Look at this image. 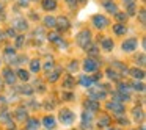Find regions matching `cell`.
Wrapping results in <instances>:
<instances>
[{
  "instance_id": "277c9868",
  "label": "cell",
  "mask_w": 146,
  "mask_h": 130,
  "mask_svg": "<svg viewBox=\"0 0 146 130\" xmlns=\"http://www.w3.org/2000/svg\"><path fill=\"white\" fill-rule=\"evenodd\" d=\"M107 108L110 111H113L115 114H124V105L121 104V102H118V100H113V102H108L107 104Z\"/></svg>"
},
{
  "instance_id": "f1b7e54d",
  "label": "cell",
  "mask_w": 146,
  "mask_h": 130,
  "mask_svg": "<svg viewBox=\"0 0 146 130\" xmlns=\"http://www.w3.org/2000/svg\"><path fill=\"white\" fill-rule=\"evenodd\" d=\"M17 77H19L21 80H24V82H27V80L30 79L29 72H27L25 69H19V71H17Z\"/></svg>"
},
{
  "instance_id": "8992f818",
  "label": "cell",
  "mask_w": 146,
  "mask_h": 130,
  "mask_svg": "<svg viewBox=\"0 0 146 130\" xmlns=\"http://www.w3.org/2000/svg\"><path fill=\"white\" fill-rule=\"evenodd\" d=\"M93 24H94L96 28H105L108 25V19L105 16H101V14H96L93 17Z\"/></svg>"
},
{
  "instance_id": "f546056e",
  "label": "cell",
  "mask_w": 146,
  "mask_h": 130,
  "mask_svg": "<svg viewBox=\"0 0 146 130\" xmlns=\"http://www.w3.org/2000/svg\"><path fill=\"white\" fill-rule=\"evenodd\" d=\"M133 117H135V121H143L145 114H143L141 108H135V110H133Z\"/></svg>"
},
{
  "instance_id": "4fadbf2b",
  "label": "cell",
  "mask_w": 146,
  "mask_h": 130,
  "mask_svg": "<svg viewBox=\"0 0 146 130\" xmlns=\"http://www.w3.org/2000/svg\"><path fill=\"white\" fill-rule=\"evenodd\" d=\"M127 72H129L133 79H137V80H143V79H145V72H143V69H138V67H133V69L127 71Z\"/></svg>"
},
{
  "instance_id": "7dc6e473",
  "label": "cell",
  "mask_w": 146,
  "mask_h": 130,
  "mask_svg": "<svg viewBox=\"0 0 146 130\" xmlns=\"http://www.w3.org/2000/svg\"><path fill=\"white\" fill-rule=\"evenodd\" d=\"M21 3H22V5H25V3H27V0H21Z\"/></svg>"
},
{
  "instance_id": "5b68a950",
  "label": "cell",
  "mask_w": 146,
  "mask_h": 130,
  "mask_svg": "<svg viewBox=\"0 0 146 130\" xmlns=\"http://www.w3.org/2000/svg\"><path fill=\"white\" fill-rule=\"evenodd\" d=\"M55 27H57L60 32H66V30L69 28V20H68V17H64V16L55 17Z\"/></svg>"
},
{
  "instance_id": "f35d334b",
  "label": "cell",
  "mask_w": 146,
  "mask_h": 130,
  "mask_svg": "<svg viewBox=\"0 0 146 130\" xmlns=\"http://www.w3.org/2000/svg\"><path fill=\"white\" fill-rule=\"evenodd\" d=\"M77 67H79V66H77V61H71L69 71H72V72H74V71H77Z\"/></svg>"
},
{
  "instance_id": "8d00e7d4",
  "label": "cell",
  "mask_w": 146,
  "mask_h": 130,
  "mask_svg": "<svg viewBox=\"0 0 146 130\" xmlns=\"http://www.w3.org/2000/svg\"><path fill=\"white\" fill-rule=\"evenodd\" d=\"M137 63H138L140 66H145V53H141L140 58H137Z\"/></svg>"
},
{
  "instance_id": "7bdbcfd3",
  "label": "cell",
  "mask_w": 146,
  "mask_h": 130,
  "mask_svg": "<svg viewBox=\"0 0 146 130\" xmlns=\"http://www.w3.org/2000/svg\"><path fill=\"white\" fill-rule=\"evenodd\" d=\"M52 67H54V61H49V63L46 64V71H50Z\"/></svg>"
},
{
  "instance_id": "4dcf8cb0",
  "label": "cell",
  "mask_w": 146,
  "mask_h": 130,
  "mask_svg": "<svg viewBox=\"0 0 146 130\" xmlns=\"http://www.w3.org/2000/svg\"><path fill=\"white\" fill-rule=\"evenodd\" d=\"M19 92H21V94H27V96H30V94L33 92V89L30 88V86H21V88H19Z\"/></svg>"
},
{
  "instance_id": "2e32d148",
  "label": "cell",
  "mask_w": 146,
  "mask_h": 130,
  "mask_svg": "<svg viewBox=\"0 0 146 130\" xmlns=\"http://www.w3.org/2000/svg\"><path fill=\"white\" fill-rule=\"evenodd\" d=\"M74 85H76V80L72 79V75H66L63 79V88H66V89H72L74 88Z\"/></svg>"
},
{
  "instance_id": "f6af8a7d",
  "label": "cell",
  "mask_w": 146,
  "mask_h": 130,
  "mask_svg": "<svg viewBox=\"0 0 146 130\" xmlns=\"http://www.w3.org/2000/svg\"><path fill=\"white\" fill-rule=\"evenodd\" d=\"M2 89H3V80L0 79V91H2Z\"/></svg>"
},
{
  "instance_id": "681fc988",
  "label": "cell",
  "mask_w": 146,
  "mask_h": 130,
  "mask_svg": "<svg viewBox=\"0 0 146 130\" xmlns=\"http://www.w3.org/2000/svg\"><path fill=\"white\" fill-rule=\"evenodd\" d=\"M2 8H3V7H2V5H0V11H2Z\"/></svg>"
},
{
  "instance_id": "ee69618b",
  "label": "cell",
  "mask_w": 146,
  "mask_h": 130,
  "mask_svg": "<svg viewBox=\"0 0 146 130\" xmlns=\"http://www.w3.org/2000/svg\"><path fill=\"white\" fill-rule=\"evenodd\" d=\"M8 35H10V36H14V35H16V32H14V30H8Z\"/></svg>"
},
{
  "instance_id": "d590c367",
  "label": "cell",
  "mask_w": 146,
  "mask_h": 130,
  "mask_svg": "<svg viewBox=\"0 0 146 130\" xmlns=\"http://www.w3.org/2000/svg\"><path fill=\"white\" fill-rule=\"evenodd\" d=\"M115 17H116L118 20H126V19H127V14H126V13H119V11H116V13H115Z\"/></svg>"
},
{
  "instance_id": "7a4b0ae2",
  "label": "cell",
  "mask_w": 146,
  "mask_h": 130,
  "mask_svg": "<svg viewBox=\"0 0 146 130\" xmlns=\"http://www.w3.org/2000/svg\"><path fill=\"white\" fill-rule=\"evenodd\" d=\"M90 42H91V33H90V30H82L77 35V44L83 49H88Z\"/></svg>"
},
{
  "instance_id": "60d3db41",
  "label": "cell",
  "mask_w": 146,
  "mask_h": 130,
  "mask_svg": "<svg viewBox=\"0 0 146 130\" xmlns=\"http://www.w3.org/2000/svg\"><path fill=\"white\" fill-rule=\"evenodd\" d=\"M86 52H90V53H91L93 57H96V55H98V47H94V46H93V47L90 49V50H86Z\"/></svg>"
},
{
  "instance_id": "836d02e7",
  "label": "cell",
  "mask_w": 146,
  "mask_h": 130,
  "mask_svg": "<svg viewBox=\"0 0 146 130\" xmlns=\"http://www.w3.org/2000/svg\"><path fill=\"white\" fill-rule=\"evenodd\" d=\"M47 39H49V41H50V42H57L58 39H60V36H58L57 33H49Z\"/></svg>"
},
{
  "instance_id": "d6986e66",
  "label": "cell",
  "mask_w": 146,
  "mask_h": 130,
  "mask_svg": "<svg viewBox=\"0 0 146 130\" xmlns=\"http://www.w3.org/2000/svg\"><path fill=\"white\" fill-rule=\"evenodd\" d=\"M101 46H102V49H104V50L110 52L111 49H113V41H111L110 38H104V39L101 41Z\"/></svg>"
},
{
  "instance_id": "f907efd6",
  "label": "cell",
  "mask_w": 146,
  "mask_h": 130,
  "mask_svg": "<svg viewBox=\"0 0 146 130\" xmlns=\"http://www.w3.org/2000/svg\"><path fill=\"white\" fill-rule=\"evenodd\" d=\"M140 130H145V127H141V129H140Z\"/></svg>"
},
{
  "instance_id": "ac0fdd59",
  "label": "cell",
  "mask_w": 146,
  "mask_h": 130,
  "mask_svg": "<svg viewBox=\"0 0 146 130\" xmlns=\"http://www.w3.org/2000/svg\"><path fill=\"white\" fill-rule=\"evenodd\" d=\"M129 91H130V86L127 85V83H119V85H118V92H119L121 96H130Z\"/></svg>"
},
{
  "instance_id": "9c48e42d",
  "label": "cell",
  "mask_w": 146,
  "mask_h": 130,
  "mask_svg": "<svg viewBox=\"0 0 146 130\" xmlns=\"http://www.w3.org/2000/svg\"><path fill=\"white\" fill-rule=\"evenodd\" d=\"M3 79L8 85H14V82H16V74H14L10 67H5L3 69Z\"/></svg>"
},
{
  "instance_id": "d4e9b609",
  "label": "cell",
  "mask_w": 146,
  "mask_h": 130,
  "mask_svg": "<svg viewBox=\"0 0 146 130\" xmlns=\"http://www.w3.org/2000/svg\"><path fill=\"white\" fill-rule=\"evenodd\" d=\"M105 74L108 75V79H110V80H115V82H118V80H119V75H118V72H115V71L111 69V67L105 71Z\"/></svg>"
},
{
  "instance_id": "83f0119b",
  "label": "cell",
  "mask_w": 146,
  "mask_h": 130,
  "mask_svg": "<svg viewBox=\"0 0 146 130\" xmlns=\"http://www.w3.org/2000/svg\"><path fill=\"white\" fill-rule=\"evenodd\" d=\"M44 25L49 27V28H54L55 27V17H52V16L44 17Z\"/></svg>"
},
{
  "instance_id": "4316f807",
  "label": "cell",
  "mask_w": 146,
  "mask_h": 130,
  "mask_svg": "<svg viewBox=\"0 0 146 130\" xmlns=\"http://www.w3.org/2000/svg\"><path fill=\"white\" fill-rule=\"evenodd\" d=\"M30 69H32V72H38V71L41 69L39 60H32V61H30Z\"/></svg>"
},
{
  "instance_id": "3957f363",
  "label": "cell",
  "mask_w": 146,
  "mask_h": 130,
  "mask_svg": "<svg viewBox=\"0 0 146 130\" xmlns=\"http://www.w3.org/2000/svg\"><path fill=\"white\" fill-rule=\"evenodd\" d=\"M60 122L64 124V125H71L74 122V113L68 108H63L60 111Z\"/></svg>"
},
{
  "instance_id": "bcb514c9",
  "label": "cell",
  "mask_w": 146,
  "mask_h": 130,
  "mask_svg": "<svg viewBox=\"0 0 146 130\" xmlns=\"http://www.w3.org/2000/svg\"><path fill=\"white\" fill-rule=\"evenodd\" d=\"M68 3H74V2H76V0H66Z\"/></svg>"
},
{
  "instance_id": "e575fe53",
  "label": "cell",
  "mask_w": 146,
  "mask_h": 130,
  "mask_svg": "<svg viewBox=\"0 0 146 130\" xmlns=\"http://www.w3.org/2000/svg\"><path fill=\"white\" fill-rule=\"evenodd\" d=\"M138 16H140V22H141V25H145V24H146V13H145V10H140Z\"/></svg>"
},
{
  "instance_id": "52a82bcc",
  "label": "cell",
  "mask_w": 146,
  "mask_h": 130,
  "mask_svg": "<svg viewBox=\"0 0 146 130\" xmlns=\"http://www.w3.org/2000/svg\"><path fill=\"white\" fill-rule=\"evenodd\" d=\"M82 127L85 130H90L93 127V113L85 111V113L82 114Z\"/></svg>"
},
{
  "instance_id": "9a60e30c",
  "label": "cell",
  "mask_w": 146,
  "mask_h": 130,
  "mask_svg": "<svg viewBox=\"0 0 146 130\" xmlns=\"http://www.w3.org/2000/svg\"><path fill=\"white\" fill-rule=\"evenodd\" d=\"M25 129H27V130H38V129H39V121L35 119V117H30V119H27Z\"/></svg>"
},
{
  "instance_id": "b9f144b4",
  "label": "cell",
  "mask_w": 146,
  "mask_h": 130,
  "mask_svg": "<svg viewBox=\"0 0 146 130\" xmlns=\"http://www.w3.org/2000/svg\"><path fill=\"white\" fill-rule=\"evenodd\" d=\"M126 7H130V5H135V0H123Z\"/></svg>"
},
{
  "instance_id": "44dd1931",
  "label": "cell",
  "mask_w": 146,
  "mask_h": 130,
  "mask_svg": "<svg viewBox=\"0 0 146 130\" xmlns=\"http://www.w3.org/2000/svg\"><path fill=\"white\" fill-rule=\"evenodd\" d=\"M110 122H111V119H110V116H107V114H102V116L99 117V121H98L99 127H107V125H110Z\"/></svg>"
},
{
  "instance_id": "ab89813d",
  "label": "cell",
  "mask_w": 146,
  "mask_h": 130,
  "mask_svg": "<svg viewBox=\"0 0 146 130\" xmlns=\"http://www.w3.org/2000/svg\"><path fill=\"white\" fill-rule=\"evenodd\" d=\"M24 36H17V41H16V44H17V47H22V44H24Z\"/></svg>"
},
{
  "instance_id": "484cf974",
  "label": "cell",
  "mask_w": 146,
  "mask_h": 130,
  "mask_svg": "<svg viewBox=\"0 0 146 130\" xmlns=\"http://www.w3.org/2000/svg\"><path fill=\"white\" fill-rule=\"evenodd\" d=\"M16 117L19 121H25L27 119V111L24 110V108H17L16 110Z\"/></svg>"
},
{
  "instance_id": "7c38bea8",
  "label": "cell",
  "mask_w": 146,
  "mask_h": 130,
  "mask_svg": "<svg viewBox=\"0 0 146 130\" xmlns=\"http://www.w3.org/2000/svg\"><path fill=\"white\" fill-rule=\"evenodd\" d=\"M85 108L90 111V113H96V111H99V102L90 99V100L85 102Z\"/></svg>"
},
{
  "instance_id": "ffe728a7",
  "label": "cell",
  "mask_w": 146,
  "mask_h": 130,
  "mask_svg": "<svg viewBox=\"0 0 146 130\" xmlns=\"http://www.w3.org/2000/svg\"><path fill=\"white\" fill-rule=\"evenodd\" d=\"M104 7H105V10H107L108 13H111V14H115L118 11V7L113 3V2H111V0H107V2L104 3Z\"/></svg>"
},
{
  "instance_id": "5bb4252c",
  "label": "cell",
  "mask_w": 146,
  "mask_h": 130,
  "mask_svg": "<svg viewBox=\"0 0 146 130\" xmlns=\"http://www.w3.org/2000/svg\"><path fill=\"white\" fill-rule=\"evenodd\" d=\"M55 122H57V121H55V117L54 116H44V119H42V124H44V127L46 129H55Z\"/></svg>"
},
{
  "instance_id": "6da1fadb",
  "label": "cell",
  "mask_w": 146,
  "mask_h": 130,
  "mask_svg": "<svg viewBox=\"0 0 146 130\" xmlns=\"http://www.w3.org/2000/svg\"><path fill=\"white\" fill-rule=\"evenodd\" d=\"M88 94L93 100H98V102L104 100L107 97V88H104V86H90Z\"/></svg>"
},
{
  "instance_id": "cb8c5ba5",
  "label": "cell",
  "mask_w": 146,
  "mask_h": 130,
  "mask_svg": "<svg viewBox=\"0 0 146 130\" xmlns=\"http://www.w3.org/2000/svg\"><path fill=\"white\" fill-rule=\"evenodd\" d=\"M60 74H61V69H60V67H57L54 72L49 74V80H50V82H57L58 77H60Z\"/></svg>"
},
{
  "instance_id": "d6a6232c",
  "label": "cell",
  "mask_w": 146,
  "mask_h": 130,
  "mask_svg": "<svg viewBox=\"0 0 146 130\" xmlns=\"http://www.w3.org/2000/svg\"><path fill=\"white\" fill-rule=\"evenodd\" d=\"M132 86H133V89H137V91H140V92H141V91H145V85H143L141 82H140V83H138V82H135Z\"/></svg>"
},
{
  "instance_id": "c3c4849f",
  "label": "cell",
  "mask_w": 146,
  "mask_h": 130,
  "mask_svg": "<svg viewBox=\"0 0 146 130\" xmlns=\"http://www.w3.org/2000/svg\"><path fill=\"white\" fill-rule=\"evenodd\" d=\"M110 130H119V129H110Z\"/></svg>"
},
{
  "instance_id": "74e56055",
  "label": "cell",
  "mask_w": 146,
  "mask_h": 130,
  "mask_svg": "<svg viewBox=\"0 0 146 130\" xmlns=\"http://www.w3.org/2000/svg\"><path fill=\"white\" fill-rule=\"evenodd\" d=\"M127 8H129L127 16H133V14H135V5H130V7H127Z\"/></svg>"
},
{
  "instance_id": "e0dca14e",
  "label": "cell",
  "mask_w": 146,
  "mask_h": 130,
  "mask_svg": "<svg viewBox=\"0 0 146 130\" xmlns=\"http://www.w3.org/2000/svg\"><path fill=\"white\" fill-rule=\"evenodd\" d=\"M42 8L46 11H54L57 8V2L55 0H42Z\"/></svg>"
},
{
  "instance_id": "30bf717a",
  "label": "cell",
  "mask_w": 146,
  "mask_h": 130,
  "mask_svg": "<svg viewBox=\"0 0 146 130\" xmlns=\"http://www.w3.org/2000/svg\"><path fill=\"white\" fill-rule=\"evenodd\" d=\"M135 47H137V39L135 38L126 39V41L123 42V50L124 52H132V50H135Z\"/></svg>"
},
{
  "instance_id": "7402d4cb",
  "label": "cell",
  "mask_w": 146,
  "mask_h": 130,
  "mask_svg": "<svg viewBox=\"0 0 146 130\" xmlns=\"http://www.w3.org/2000/svg\"><path fill=\"white\" fill-rule=\"evenodd\" d=\"M93 79L91 77H88V75H82L80 77V85H83L85 88H90V86H93Z\"/></svg>"
},
{
  "instance_id": "1f68e13d",
  "label": "cell",
  "mask_w": 146,
  "mask_h": 130,
  "mask_svg": "<svg viewBox=\"0 0 146 130\" xmlns=\"http://www.w3.org/2000/svg\"><path fill=\"white\" fill-rule=\"evenodd\" d=\"M113 67H116V69H121L124 74H127V71H129L126 66H123V64H121L119 61H115V63H113Z\"/></svg>"
},
{
  "instance_id": "8fae6325",
  "label": "cell",
  "mask_w": 146,
  "mask_h": 130,
  "mask_svg": "<svg viewBox=\"0 0 146 130\" xmlns=\"http://www.w3.org/2000/svg\"><path fill=\"white\" fill-rule=\"evenodd\" d=\"M13 25L16 30H21V32H24V30L29 28V25H27V20L24 19V17H17V19L13 20Z\"/></svg>"
},
{
  "instance_id": "603a6c76",
  "label": "cell",
  "mask_w": 146,
  "mask_h": 130,
  "mask_svg": "<svg viewBox=\"0 0 146 130\" xmlns=\"http://www.w3.org/2000/svg\"><path fill=\"white\" fill-rule=\"evenodd\" d=\"M113 32L116 33V35H126L127 28H126V25H123V24H116V25H113Z\"/></svg>"
},
{
  "instance_id": "ba28073f",
  "label": "cell",
  "mask_w": 146,
  "mask_h": 130,
  "mask_svg": "<svg viewBox=\"0 0 146 130\" xmlns=\"http://www.w3.org/2000/svg\"><path fill=\"white\" fill-rule=\"evenodd\" d=\"M98 67H99V63L96 60H93V58H86L85 63H83V69H85L86 72H94Z\"/></svg>"
}]
</instances>
